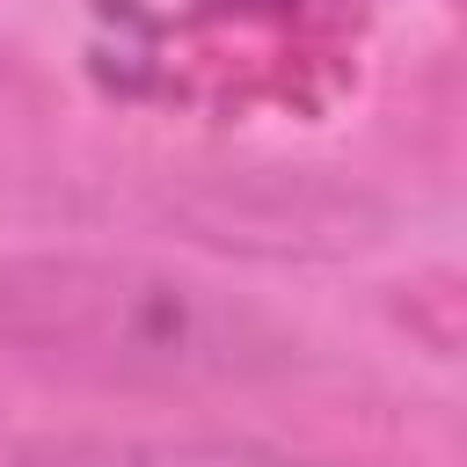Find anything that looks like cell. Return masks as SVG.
I'll list each match as a JSON object with an SVG mask.
<instances>
[{
    "label": "cell",
    "instance_id": "2",
    "mask_svg": "<svg viewBox=\"0 0 467 467\" xmlns=\"http://www.w3.org/2000/svg\"><path fill=\"white\" fill-rule=\"evenodd\" d=\"M95 460L102 467H314L255 438H124V445H95Z\"/></svg>",
    "mask_w": 467,
    "mask_h": 467
},
{
    "label": "cell",
    "instance_id": "1",
    "mask_svg": "<svg viewBox=\"0 0 467 467\" xmlns=\"http://www.w3.org/2000/svg\"><path fill=\"white\" fill-rule=\"evenodd\" d=\"M0 350L102 387H226L292 358L255 299L139 255H7Z\"/></svg>",
    "mask_w": 467,
    "mask_h": 467
}]
</instances>
